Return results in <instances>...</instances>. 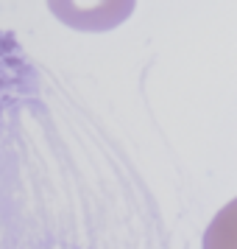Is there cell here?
<instances>
[{"label":"cell","instance_id":"1","mask_svg":"<svg viewBox=\"0 0 237 249\" xmlns=\"http://www.w3.org/2000/svg\"><path fill=\"white\" fill-rule=\"evenodd\" d=\"M47 9L73 31L103 34L123 25L137 9V0H47Z\"/></svg>","mask_w":237,"mask_h":249}]
</instances>
